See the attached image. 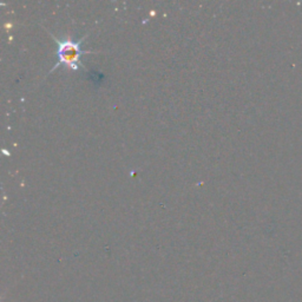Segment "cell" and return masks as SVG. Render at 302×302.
Here are the masks:
<instances>
[{"label":"cell","instance_id":"cell-1","mask_svg":"<svg viewBox=\"0 0 302 302\" xmlns=\"http://www.w3.org/2000/svg\"><path fill=\"white\" fill-rule=\"evenodd\" d=\"M50 34L57 44L56 53L58 57V62L50 72H53L54 70H57L60 66H65L66 69L73 70V71H78L80 69L85 70L84 64L82 63V56H84L86 53H94V51H84L82 49V43L88 37V34L80 38L79 40H72L69 37L64 38V39H58L51 32Z\"/></svg>","mask_w":302,"mask_h":302}]
</instances>
